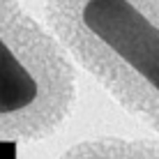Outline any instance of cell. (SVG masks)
Wrapping results in <instances>:
<instances>
[{
	"instance_id": "cell-3",
	"label": "cell",
	"mask_w": 159,
	"mask_h": 159,
	"mask_svg": "<svg viewBox=\"0 0 159 159\" xmlns=\"http://www.w3.org/2000/svg\"><path fill=\"white\" fill-rule=\"evenodd\" d=\"M56 159H159V141L97 136L74 143Z\"/></svg>"
},
{
	"instance_id": "cell-2",
	"label": "cell",
	"mask_w": 159,
	"mask_h": 159,
	"mask_svg": "<svg viewBox=\"0 0 159 159\" xmlns=\"http://www.w3.org/2000/svg\"><path fill=\"white\" fill-rule=\"evenodd\" d=\"M76 65L23 0H0V141H44L69 120Z\"/></svg>"
},
{
	"instance_id": "cell-1",
	"label": "cell",
	"mask_w": 159,
	"mask_h": 159,
	"mask_svg": "<svg viewBox=\"0 0 159 159\" xmlns=\"http://www.w3.org/2000/svg\"><path fill=\"white\" fill-rule=\"evenodd\" d=\"M76 67L159 134V0H44Z\"/></svg>"
}]
</instances>
